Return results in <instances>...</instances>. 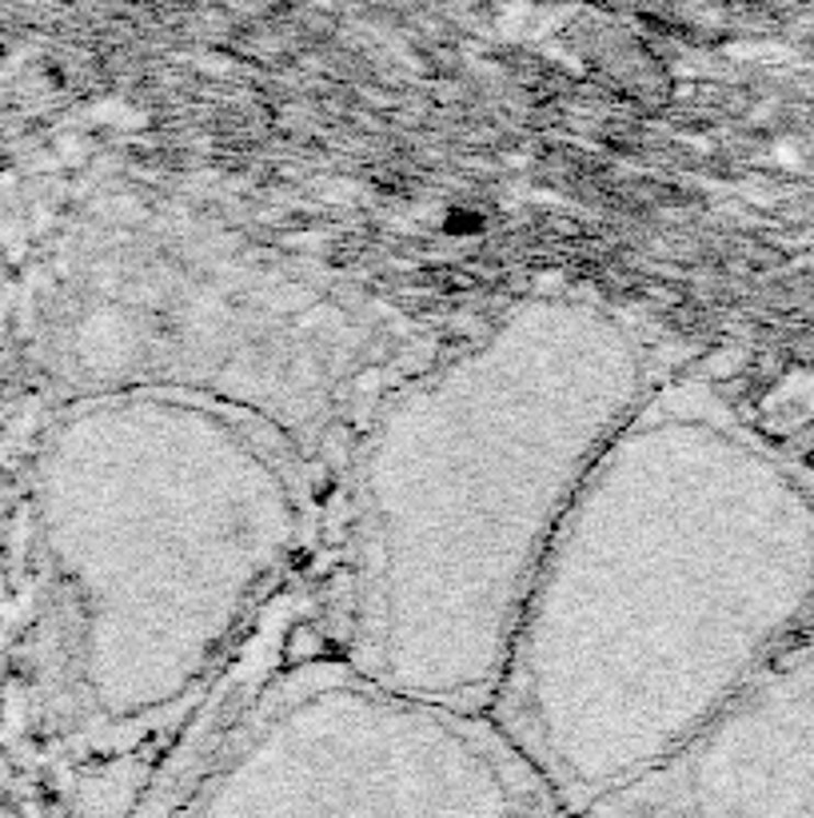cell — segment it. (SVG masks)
Segmentation results:
<instances>
[{
    "instance_id": "cell-1",
    "label": "cell",
    "mask_w": 814,
    "mask_h": 818,
    "mask_svg": "<svg viewBox=\"0 0 814 818\" xmlns=\"http://www.w3.org/2000/svg\"><path fill=\"white\" fill-rule=\"evenodd\" d=\"M814 615V484L659 379L563 515L487 719L567 818L663 766Z\"/></svg>"
},
{
    "instance_id": "cell-2",
    "label": "cell",
    "mask_w": 814,
    "mask_h": 818,
    "mask_svg": "<svg viewBox=\"0 0 814 818\" xmlns=\"http://www.w3.org/2000/svg\"><path fill=\"white\" fill-rule=\"evenodd\" d=\"M655 384L643 328L584 292L516 299L392 379L348 440L343 663L487 711L563 515Z\"/></svg>"
},
{
    "instance_id": "cell-3",
    "label": "cell",
    "mask_w": 814,
    "mask_h": 818,
    "mask_svg": "<svg viewBox=\"0 0 814 818\" xmlns=\"http://www.w3.org/2000/svg\"><path fill=\"white\" fill-rule=\"evenodd\" d=\"M308 452L212 399H68L36 459L56 695L92 742L200 707L308 535Z\"/></svg>"
},
{
    "instance_id": "cell-4",
    "label": "cell",
    "mask_w": 814,
    "mask_h": 818,
    "mask_svg": "<svg viewBox=\"0 0 814 818\" xmlns=\"http://www.w3.org/2000/svg\"><path fill=\"white\" fill-rule=\"evenodd\" d=\"M68 399L168 391L248 411L304 452L352 440L404 367V323L299 252L165 200L116 204L56 284Z\"/></svg>"
},
{
    "instance_id": "cell-5",
    "label": "cell",
    "mask_w": 814,
    "mask_h": 818,
    "mask_svg": "<svg viewBox=\"0 0 814 818\" xmlns=\"http://www.w3.org/2000/svg\"><path fill=\"white\" fill-rule=\"evenodd\" d=\"M177 818H567L487 711L343 659L275 674L224 730Z\"/></svg>"
},
{
    "instance_id": "cell-6",
    "label": "cell",
    "mask_w": 814,
    "mask_h": 818,
    "mask_svg": "<svg viewBox=\"0 0 814 818\" xmlns=\"http://www.w3.org/2000/svg\"><path fill=\"white\" fill-rule=\"evenodd\" d=\"M579 818H814V630L787 643L667 763Z\"/></svg>"
}]
</instances>
